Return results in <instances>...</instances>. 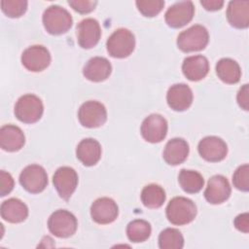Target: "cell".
I'll list each match as a JSON object with an SVG mask.
<instances>
[{
  "mask_svg": "<svg viewBox=\"0 0 249 249\" xmlns=\"http://www.w3.org/2000/svg\"><path fill=\"white\" fill-rule=\"evenodd\" d=\"M167 220L176 226H184L195 220L197 210L195 202L184 196H175L167 204Z\"/></svg>",
  "mask_w": 249,
  "mask_h": 249,
  "instance_id": "obj_1",
  "label": "cell"
},
{
  "mask_svg": "<svg viewBox=\"0 0 249 249\" xmlns=\"http://www.w3.org/2000/svg\"><path fill=\"white\" fill-rule=\"evenodd\" d=\"M42 19L46 31L52 35H60L67 32L73 23L70 13L58 5H52L47 8Z\"/></svg>",
  "mask_w": 249,
  "mask_h": 249,
  "instance_id": "obj_2",
  "label": "cell"
},
{
  "mask_svg": "<svg viewBox=\"0 0 249 249\" xmlns=\"http://www.w3.org/2000/svg\"><path fill=\"white\" fill-rule=\"evenodd\" d=\"M108 53L115 58H124L132 53L135 48L133 33L126 28L115 30L106 42Z\"/></svg>",
  "mask_w": 249,
  "mask_h": 249,
  "instance_id": "obj_3",
  "label": "cell"
},
{
  "mask_svg": "<svg viewBox=\"0 0 249 249\" xmlns=\"http://www.w3.org/2000/svg\"><path fill=\"white\" fill-rule=\"evenodd\" d=\"M208 41L207 29L200 24H195L178 35L177 46L184 53L198 52L207 46Z\"/></svg>",
  "mask_w": 249,
  "mask_h": 249,
  "instance_id": "obj_4",
  "label": "cell"
},
{
  "mask_svg": "<svg viewBox=\"0 0 249 249\" xmlns=\"http://www.w3.org/2000/svg\"><path fill=\"white\" fill-rule=\"evenodd\" d=\"M44 112L42 100L34 94L20 96L15 105V115L17 119L24 124L38 122Z\"/></svg>",
  "mask_w": 249,
  "mask_h": 249,
  "instance_id": "obj_5",
  "label": "cell"
},
{
  "mask_svg": "<svg viewBox=\"0 0 249 249\" xmlns=\"http://www.w3.org/2000/svg\"><path fill=\"white\" fill-rule=\"evenodd\" d=\"M78 227L76 217L65 209L54 211L48 220V228L51 233L60 238L72 236Z\"/></svg>",
  "mask_w": 249,
  "mask_h": 249,
  "instance_id": "obj_6",
  "label": "cell"
},
{
  "mask_svg": "<svg viewBox=\"0 0 249 249\" xmlns=\"http://www.w3.org/2000/svg\"><path fill=\"white\" fill-rule=\"evenodd\" d=\"M78 119L85 127H99L104 124L107 120V111L105 106L98 101H86L79 109Z\"/></svg>",
  "mask_w": 249,
  "mask_h": 249,
  "instance_id": "obj_7",
  "label": "cell"
},
{
  "mask_svg": "<svg viewBox=\"0 0 249 249\" xmlns=\"http://www.w3.org/2000/svg\"><path fill=\"white\" fill-rule=\"evenodd\" d=\"M19 183L24 190L31 194H39L48 185V175L44 167L39 164H30L19 174Z\"/></svg>",
  "mask_w": 249,
  "mask_h": 249,
  "instance_id": "obj_8",
  "label": "cell"
},
{
  "mask_svg": "<svg viewBox=\"0 0 249 249\" xmlns=\"http://www.w3.org/2000/svg\"><path fill=\"white\" fill-rule=\"evenodd\" d=\"M167 122L160 114H151L144 119L141 124V135L150 143L162 141L167 134Z\"/></svg>",
  "mask_w": 249,
  "mask_h": 249,
  "instance_id": "obj_9",
  "label": "cell"
},
{
  "mask_svg": "<svg viewBox=\"0 0 249 249\" xmlns=\"http://www.w3.org/2000/svg\"><path fill=\"white\" fill-rule=\"evenodd\" d=\"M53 183L59 196L68 200L78 185V174L70 166H61L53 176Z\"/></svg>",
  "mask_w": 249,
  "mask_h": 249,
  "instance_id": "obj_10",
  "label": "cell"
},
{
  "mask_svg": "<svg viewBox=\"0 0 249 249\" xmlns=\"http://www.w3.org/2000/svg\"><path fill=\"white\" fill-rule=\"evenodd\" d=\"M22 65L31 72L45 70L51 63L50 52L41 45H34L23 51L21 54Z\"/></svg>",
  "mask_w": 249,
  "mask_h": 249,
  "instance_id": "obj_11",
  "label": "cell"
},
{
  "mask_svg": "<svg viewBox=\"0 0 249 249\" xmlns=\"http://www.w3.org/2000/svg\"><path fill=\"white\" fill-rule=\"evenodd\" d=\"M195 6L192 1H180L170 6L165 15V22L172 28H180L188 24L194 17Z\"/></svg>",
  "mask_w": 249,
  "mask_h": 249,
  "instance_id": "obj_12",
  "label": "cell"
},
{
  "mask_svg": "<svg viewBox=\"0 0 249 249\" xmlns=\"http://www.w3.org/2000/svg\"><path fill=\"white\" fill-rule=\"evenodd\" d=\"M197 150L200 157L210 162L221 161L228 154L226 142L217 136H206L202 138L198 143Z\"/></svg>",
  "mask_w": 249,
  "mask_h": 249,
  "instance_id": "obj_13",
  "label": "cell"
},
{
  "mask_svg": "<svg viewBox=\"0 0 249 249\" xmlns=\"http://www.w3.org/2000/svg\"><path fill=\"white\" fill-rule=\"evenodd\" d=\"M119 215V207L115 200L110 197H99L90 206L92 220L100 225L114 222Z\"/></svg>",
  "mask_w": 249,
  "mask_h": 249,
  "instance_id": "obj_14",
  "label": "cell"
},
{
  "mask_svg": "<svg viewBox=\"0 0 249 249\" xmlns=\"http://www.w3.org/2000/svg\"><path fill=\"white\" fill-rule=\"evenodd\" d=\"M101 37V28L98 21L89 18L77 25L78 44L83 49H91L97 45Z\"/></svg>",
  "mask_w": 249,
  "mask_h": 249,
  "instance_id": "obj_15",
  "label": "cell"
},
{
  "mask_svg": "<svg viewBox=\"0 0 249 249\" xmlns=\"http://www.w3.org/2000/svg\"><path fill=\"white\" fill-rule=\"evenodd\" d=\"M231 193V189L228 179L223 175H214L207 183L204 197L211 204H220L230 197Z\"/></svg>",
  "mask_w": 249,
  "mask_h": 249,
  "instance_id": "obj_16",
  "label": "cell"
},
{
  "mask_svg": "<svg viewBox=\"0 0 249 249\" xmlns=\"http://www.w3.org/2000/svg\"><path fill=\"white\" fill-rule=\"evenodd\" d=\"M166 101L172 110L185 111L193 103V91L186 84H175L168 89Z\"/></svg>",
  "mask_w": 249,
  "mask_h": 249,
  "instance_id": "obj_17",
  "label": "cell"
},
{
  "mask_svg": "<svg viewBox=\"0 0 249 249\" xmlns=\"http://www.w3.org/2000/svg\"><path fill=\"white\" fill-rule=\"evenodd\" d=\"M112 72V65L110 61L101 56H94L90 58L83 68L84 76L91 82L105 81Z\"/></svg>",
  "mask_w": 249,
  "mask_h": 249,
  "instance_id": "obj_18",
  "label": "cell"
},
{
  "mask_svg": "<svg viewBox=\"0 0 249 249\" xmlns=\"http://www.w3.org/2000/svg\"><path fill=\"white\" fill-rule=\"evenodd\" d=\"M182 71L188 80L193 82L200 81L208 74V59L203 55L188 56L183 61Z\"/></svg>",
  "mask_w": 249,
  "mask_h": 249,
  "instance_id": "obj_19",
  "label": "cell"
},
{
  "mask_svg": "<svg viewBox=\"0 0 249 249\" xmlns=\"http://www.w3.org/2000/svg\"><path fill=\"white\" fill-rule=\"evenodd\" d=\"M25 143L22 130L14 124L3 125L0 129V147L7 152H17Z\"/></svg>",
  "mask_w": 249,
  "mask_h": 249,
  "instance_id": "obj_20",
  "label": "cell"
},
{
  "mask_svg": "<svg viewBox=\"0 0 249 249\" xmlns=\"http://www.w3.org/2000/svg\"><path fill=\"white\" fill-rule=\"evenodd\" d=\"M227 18L229 23L239 29L249 26V1H231L227 8Z\"/></svg>",
  "mask_w": 249,
  "mask_h": 249,
  "instance_id": "obj_21",
  "label": "cell"
},
{
  "mask_svg": "<svg viewBox=\"0 0 249 249\" xmlns=\"http://www.w3.org/2000/svg\"><path fill=\"white\" fill-rule=\"evenodd\" d=\"M77 159L86 166L96 164L101 158V146L93 138H85L81 140L76 149Z\"/></svg>",
  "mask_w": 249,
  "mask_h": 249,
  "instance_id": "obj_22",
  "label": "cell"
},
{
  "mask_svg": "<svg viewBox=\"0 0 249 249\" xmlns=\"http://www.w3.org/2000/svg\"><path fill=\"white\" fill-rule=\"evenodd\" d=\"M189 144L183 138L169 140L163 150V160L169 165H178L184 162L189 155Z\"/></svg>",
  "mask_w": 249,
  "mask_h": 249,
  "instance_id": "obj_23",
  "label": "cell"
},
{
  "mask_svg": "<svg viewBox=\"0 0 249 249\" xmlns=\"http://www.w3.org/2000/svg\"><path fill=\"white\" fill-rule=\"evenodd\" d=\"M1 217L9 223H21L28 216V208L18 198H9L2 202L0 207Z\"/></svg>",
  "mask_w": 249,
  "mask_h": 249,
  "instance_id": "obj_24",
  "label": "cell"
},
{
  "mask_svg": "<svg viewBox=\"0 0 249 249\" xmlns=\"http://www.w3.org/2000/svg\"><path fill=\"white\" fill-rule=\"evenodd\" d=\"M216 73L219 79L226 84H236L241 77V69L238 63L229 57L221 58L217 62Z\"/></svg>",
  "mask_w": 249,
  "mask_h": 249,
  "instance_id": "obj_25",
  "label": "cell"
},
{
  "mask_svg": "<svg viewBox=\"0 0 249 249\" xmlns=\"http://www.w3.org/2000/svg\"><path fill=\"white\" fill-rule=\"evenodd\" d=\"M178 182L183 191L188 194L198 193L204 185V179L199 172L188 169L180 170Z\"/></svg>",
  "mask_w": 249,
  "mask_h": 249,
  "instance_id": "obj_26",
  "label": "cell"
},
{
  "mask_svg": "<svg viewBox=\"0 0 249 249\" xmlns=\"http://www.w3.org/2000/svg\"><path fill=\"white\" fill-rule=\"evenodd\" d=\"M164 190L157 185L150 184L143 188L141 192V201L148 208H159L165 201Z\"/></svg>",
  "mask_w": 249,
  "mask_h": 249,
  "instance_id": "obj_27",
  "label": "cell"
},
{
  "mask_svg": "<svg viewBox=\"0 0 249 249\" xmlns=\"http://www.w3.org/2000/svg\"><path fill=\"white\" fill-rule=\"evenodd\" d=\"M152 232L151 225L142 219L131 221L126 227V235L132 242L139 243L147 240Z\"/></svg>",
  "mask_w": 249,
  "mask_h": 249,
  "instance_id": "obj_28",
  "label": "cell"
},
{
  "mask_svg": "<svg viewBox=\"0 0 249 249\" xmlns=\"http://www.w3.org/2000/svg\"><path fill=\"white\" fill-rule=\"evenodd\" d=\"M184 246V237L177 229L167 228L159 235V247L160 249H181Z\"/></svg>",
  "mask_w": 249,
  "mask_h": 249,
  "instance_id": "obj_29",
  "label": "cell"
},
{
  "mask_svg": "<svg viewBox=\"0 0 249 249\" xmlns=\"http://www.w3.org/2000/svg\"><path fill=\"white\" fill-rule=\"evenodd\" d=\"M1 9L9 18H19L27 9V1L25 0H2Z\"/></svg>",
  "mask_w": 249,
  "mask_h": 249,
  "instance_id": "obj_30",
  "label": "cell"
},
{
  "mask_svg": "<svg viewBox=\"0 0 249 249\" xmlns=\"http://www.w3.org/2000/svg\"><path fill=\"white\" fill-rule=\"evenodd\" d=\"M138 11L145 17H155L163 8L164 1L162 0H138L135 2Z\"/></svg>",
  "mask_w": 249,
  "mask_h": 249,
  "instance_id": "obj_31",
  "label": "cell"
},
{
  "mask_svg": "<svg viewBox=\"0 0 249 249\" xmlns=\"http://www.w3.org/2000/svg\"><path fill=\"white\" fill-rule=\"evenodd\" d=\"M233 186L242 192L249 190V165L247 163L240 165L232 175Z\"/></svg>",
  "mask_w": 249,
  "mask_h": 249,
  "instance_id": "obj_32",
  "label": "cell"
},
{
  "mask_svg": "<svg viewBox=\"0 0 249 249\" xmlns=\"http://www.w3.org/2000/svg\"><path fill=\"white\" fill-rule=\"evenodd\" d=\"M68 4L80 14H89L95 9L97 1L92 0H69Z\"/></svg>",
  "mask_w": 249,
  "mask_h": 249,
  "instance_id": "obj_33",
  "label": "cell"
},
{
  "mask_svg": "<svg viewBox=\"0 0 249 249\" xmlns=\"http://www.w3.org/2000/svg\"><path fill=\"white\" fill-rule=\"evenodd\" d=\"M14 189V179L5 170L0 171V196H5Z\"/></svg>",
  "mask_w": 249,
  "mask_h": 249,
  "instance_id": "obj_34",
  "label": "cell"
},
{
  "mask_svg": "<svg viewBox=\"0 0 249 249\" xmlns=\"http://www.w3.org/2000/svg\"><path fill=\"white\" fill-rule=\"evenodd\" d=\"M237 103L245 111L249 109V88L248 85H243L237 92Z\"/></svg>",
  "mask_w": 249,
  "mask_h": 249,
  "instance_id": "obj_35",
  "label": "cell"
},
{
  "mask_svg": "<svg viewBox=\"0 0 249 249\" xmlns=\"http://www.w3.org/2000/svg\"><path fill=\"white\" fill-rule=\"evenodd\" d=\"M234 227L244 233H247L249 231V215L248 213H242L236 216V218L233 221Z\"/></svg>",
  "mask_w": 249,
  "mask_h": 249,
  "instance_id": "obj_36",
  "label": "cell"
},
{
  "mask_svg": "<svg viewBox=\"0 0 249 249\" xmlns=\"http://www.w3.org/2000/svg\"><path fill=\"white\" fill-rule=\"evenodd\" d=\"M200 4L207 11H218L224 6V1L222 0H201Z\"/></svg>",
  "mask_w": 249,
  "mask_h": 249,
  "instance_id": "obj_37",
  "label": "cell"
}]
</instances>
